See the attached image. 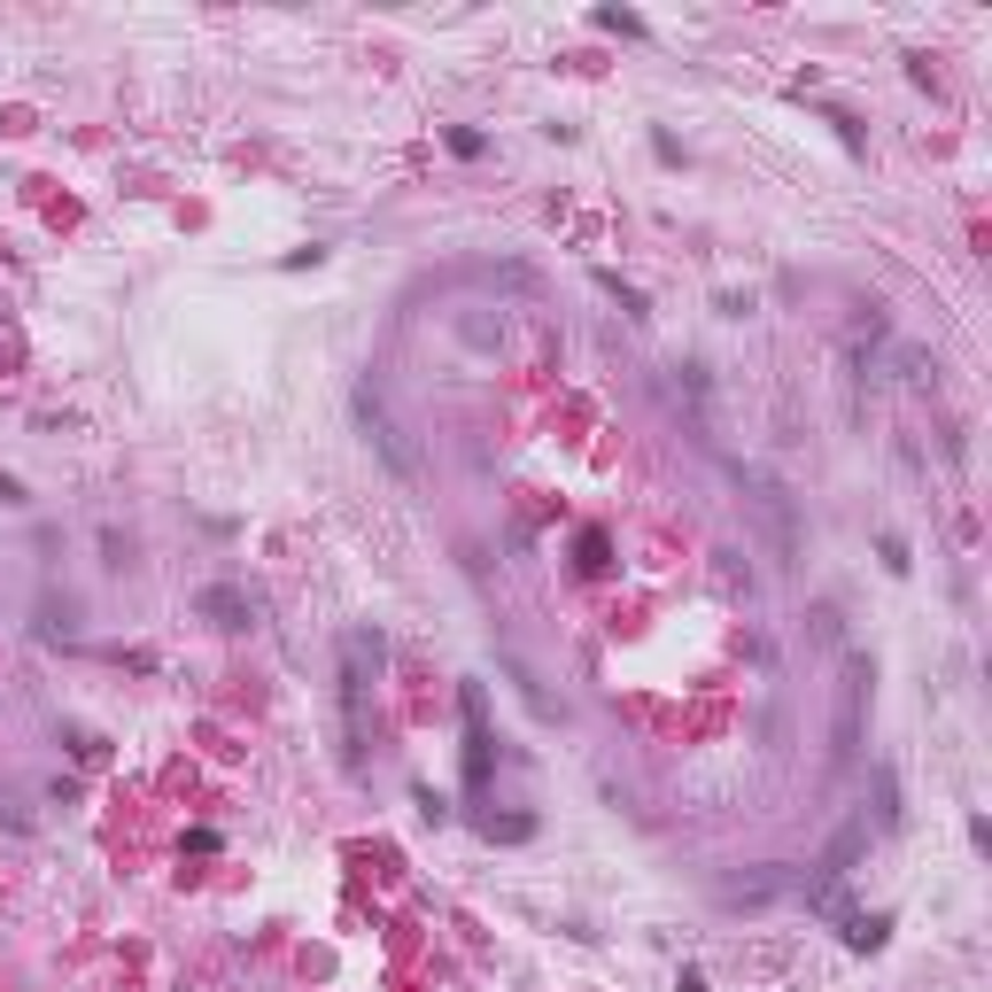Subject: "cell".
I'll return each instance as SVG.
<instances>
[{
	"label": "cell",
	"instance_id": "obj_4",
	"mask_svg": "<svg viewBox=\"0 0 992 992\" xmlns=\"http://www.w3.org/2000/svg\"><path fill=\"white\" fill-rule=\"evenodd\" d=\"M784 892H799V876H791V868H760V876L721 884V899H729V907H760V899H784Z\"/></svg>",
	"mask_w": 992,
	"mask_h": 992
},
{
	"label": "cell",
	"instance_id": "obj_5",
	"mask_svg": "<svg viewBox=\"0 0 992 992\" xmlns=\"http://www.w3.org/2000/svg\"><path fill=\"white\" fill-rule=\"evenodd\" d=\"M202 613H210L217 629H249V597H241V590H202Z\"/></svg>",
	"mask_w": 992,
	"mask_h": 992
},
{
	"label": "cell",
	"instance_id": "obj_1",
	"mask_svg": "<svg viewBox=\"0 0 992 992\" xmlns=\"http://www.w3.org/2000/svg\"><path fill=\"white\" fill-rule=\"evenodd\" d=\"M357 427L372 435V450L388 458V474H396V482H419V450L396 435V419L380 411V396H372V388H357Z\"/></svg>",
	"mask_w": 992,
	"mask_h": 992
},
{
	"label": "cell",
	"instance_id": "obj_3",
	"mask_svg": "<svg viewBox=\"0 0 992 992\" xmlns=\"http://www.w3.org/2000/svg\"><path fill=\"white\" fill-rule=\"evenodd\" d=\"M489 784V706H482V682H466V791Z\"/></svg>",
	"mask_w": 992,
	"mask_h": 992
},
{
	"label": "cell",
	"instance_id": "obj_2",
	"mask_svg": "<svg viewBox=\"0 0 992 992\" xmlns=\"http://www.w3.org/2000/svg\"><path fill=\"white\" fill-rule=\"evenodd\" d=\"M860 706H868V660L853 652V660H845V698H837V737H829V760H837V768L860 752Z\"/></svg>",
	"mask_w": 992,
	"mask_h": 992
},
{
	"label": "cell",
	"instance_id": "obj_6",
	"mask_svg": "<svg viewBox=\"0 0 992 992\" xmlns=\"http://www.w3.org/2000/svg\"><path fill=\"white\" fill-rule=\"evenodd\" d=\"M845 946H884V915H845Z\"/></svg>",
	"mask_w": 992,
	"mask_h": 992
},
{
	"label": "cell",
	"instance_id": "obj_7",
	"mask_svg": "<svg viewBox=\"0 0 992 992\" xmlns=\"http://www.w3.org/2000/svg\"><path fill=\"white\" fill-rule=\"evenodd\" d=\"M489 837H535V823H527V815H512V823H496V815H489Z\"/></svg>",
	"mask_w": 992,
	"mask_h": 992
}]
</instances>
